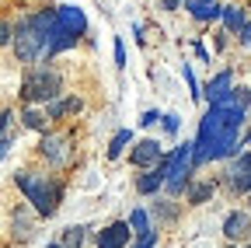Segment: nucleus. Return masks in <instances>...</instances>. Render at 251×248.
Instances as JSON below:
<instances>
[{"instance_id":"nucleus-14","label":"nucleus","mask_w":251,"mask_h":248,"mask_svg":"<svg viewBox=\"0 0 251 248\" xmlns=\"http://www.w3.org/2000/svg\"><path fill=\"white\" fill-rule=\"evenodd\" d=\"M56 11H59V25H63V28H70L74 35H84V32H87V18H84L80 7L63 4V7H56Z\"/></svg>"},{"instance_id":"nucleus-31","label":"nucleus","mask_w":251,"mask_h":248,"mask_svg":"<svg viewBox=\"0 0 251 248\" xmlns=\"http://www.w3.org/2000/svg\"><path fill=\"white\" fill-rule=\"evenodd\" d=\"M49 248H63V245H59V241H52V245H49Z\"/></svg>"},{"instance_id":"nucleus-12","label":"nucleus","mask_w":251,"mask_h":248,"mask_svg":"<svg viewBox=\"0 0 251 248\" xmlns=\"http://www.w3.org/2000/svg\"><path fill=\"white\" fill-rule=\"evenodd\" d=\"M77 39H80V35H74L70 28H63V25L56 21V25L49 28V46H46V59H52V56H56V53H63V49H70V46H74Z\"/></svg>"},{"instance_id":"nucleus-34","label":"nucleus","mask_w":251,"mask_h":248,"mask_svg":"<svg viewBox=\"0 0 251 248\" xmlns=\"http://www.w3.org/2000/svg\"><path fill=\"white\" fill-rule=\"evenodd\" d=\"M227 248H234V245H227Z\"/></svg>"},{"instance_id":"nucleus-29","label":"nucleus","mask_w":251,"mask_h":248,"mask_svg":"<svg viewBox=\"0 0 251 248\" xmlns=\"http://www.w3.org/2000/svg\"><path fill=\"white\" fill-rule=\"evenodd\" d=\"M161 7H164V11H178V7H181V0H161Z\"/></svg>"},{"instance_id":"nucleus-16","label":"nucleus","mask_w":251,"mask_h":248,"mask_svg":"<svg viewBox=\"0 0 251 248\" xmlns=\"http://www.w3.org/2000/svg\"><path fill=\"white\" fill-rule=\"evenodd\" d=\"M84 109V102L80 98H63V102H49L46 105V115L49 119H59V115H67V112H80Z\"/></svg>"},{"instance_id":"nucleus-28","label":"nucleus","mask_w":251,"mask_h":248,"mask_svg":"<svg viewBox=\"0 0 251 248\" xmlns=\"http://www.w3.org/2000/svg\"><path fill=\"white\" fill-rule=\"evenodd\" d=\"M178 126H181L178 115H164V130H168V133H178Z\"/></svg>"},{"instance_id":"nucleus-9","label":"nucleus","mask_w":251,"mask_h":248,"mask_svg":"<svg viewBox=\"0 0 251 248\" xmlns=\"http://www.w3.org/2000/svg\"><path fill=\"white\" fill-rule=\"evenodd\" d=\"M230 95H234V74H230V70H220V74L202 87V98H206L209 105H220V102L230 98Z\"/></svg>"},{"instance_id":"nucleus-21","label":"nucleus","mask_w":251,"mask_h":248,"mask_svg":"<svg viewBox=\"0 0 251 248\" xmlns=\"http://www.w3.org/2000/svg\"><path fill=\"white\" fill-rule=\"evenodd\" d=\"M224 25L230 28V32H244V25H248V21H244V11H241V7H227V11H224Z\"/></svg>"},{"instance_id":"nucleus-20","label":"nucleus","mask_w":251,"mask_h":248,"mask_svg":"<svg viewBox=\"0 0 251 248\" xmlns=\"http://www.w3.org/2000/svg\"><path fill=\"white\" fill-rule=\"evenodd\" d=\"M213 189H216V185H213V182H202V185H192V189H188V203H192V206H199V203H206V199L213 196Z\"/></svg>"},{"instance_id":"nucleus-11","label":"nucleus","mask_w":251,"mask_h":248,"mask_svg":"<svg viewBox=\"0 0 251 248\" xmlns=\"http://www.w3.org/2000/svg\"><path fill=\"white\" fill-rule=\"evenodd\" d=\"M161 147H157V140H140L133 150H129V165L136 168H150V165H161Z\"/></svg>"},{"instance_id":"nucleus-5","label":"nucleus","mask_w":251,"mask_h":248,"mask_svg":"<svg viewBox=\"0 0 251 248\" xmlns=\"http://www.w3.org/2000/svg\"><path fill=\"white\" fill-rule=\"evenodd\" d=\"M175 165H171V175H168V196H181L185 193V185H188V175L196 171V143H178L175 150Z\"/></svg>"},{"instance_id":"nucleus-13","label":"nucleus","mask_w":251,"mask_h":248,"mask_svg":"<svg viewBox=\"0 0 251 248\" xmlns=\"http://www.w3.org/2000/svg\"><path fill=\"white\" fill-rule=\"evenodd\" d=\"M224 234H227V241L248 238V234H251V217H248V213H241V210L227 213V220H224Z\"/></svg>"},{"instance_id":"nucleus-32","label":"nucleus","mask_w":251,"mask_h":248,"mask_svg":"<svg viewBox=\"0 0 251 248\" xmlns=\"http://www.w3.org/2000/svg\"><path fill=\"white\" fill-rule=\"evenodd\" d=\"M199 4H213V0H199Z\"/></svg>"},{"instance_id":"nucleus-25","label":"nucleus","mask_w":251,"mask_h":248,"mask_svg":"<svg viewBox=\"0 0 251 248\" xmlns=\"http://www.w3.org/2000/svg\"><path fill=\"white\" fill-rule=\"evenodd\" d=\"M115 67L119 70L126 67V46H122V39H115Z\"/></svg>"},{"instance_id":"nucleus-24","label":"nucleus","mask_w":251,"mask_h":248,"mask_svg":"<svg viewBox=\"0 0 251 248\" xmlns=\"http://www.w3.org/2000/svg\"><path fill=\"white\" fill-rule=\"evenodd\" d=\"M153 245H157V231H150V234L136 238V245H133V248H153Z\"/></svg>"},{"instance_id":"nucleus-7","label":"nucleus","mask_w":251,"mask_h":248,"mask_svg":"<svg viewBox=\"0 0 251 248\" xmlns=\"http://www.w3.org/2000/svg\"><path fill=\"white\" fill-rule=\"evenodd\" d=\"M227 185L237 196H251V154H237L227 168Z\"/></svg>"},{"instance_id":"nucleus-30","label":"nucleus","mask_w":251,"mask_h":248,"mask_svg":"<svg viewBox=\"0 0 251 248\" xmlns=\"http://www.w3.org/2000/svg\"><path fill=\"white\" fill-rule=\"evenodd\" d=\"M241 42H244V46H251V21L244 25V32H241Z\"/></svg>"},{"instance_id":"nucleus-4","label":"nucleus","mask_w":251,"mask_h":248,"mask_svg":"<svg viewBox=\"0 0 251 248\" xmlns=\"http://www.w3.org/2000/svg\"><path fill=\"white\" fill-rule=\"evenodd\" d=\"M11 46H14V56L21 63H35L39 56H46L49 35H46V28H39L35 18H25V21H18V32H14Z\"/></svg>"},{"instance_id":"nucleus-15","label":"nucleus","mask_w":251,"mask_h":248,"mask_svg":"<svg viewBox=\"0 0 251 248\" xmlns=\"http://www.w3.org/2000/svg\"><path fill=\"white\" fill-rule=\"evenodd\" d=\"M188 14H192L196 21H216V18H224V4H216V0H213V4H199V0H188Z\"/></svg>"},{"instance_id":"nucleus-18","label":"nucleus","mask_w":251,"mask_h":248,"mask_svg":"<svg viewBox=\"0 0 251 248\" xmlns=\"http://www.w3.org/2000/svg\"><path fill=\"white\" fill-rule=\"evenodd\" d=\"M126 143H133V130H119L108 143V158H119V154L126 150Z\"/></svg>"},{"instance_id":"nucleus-22","label":"nucleus","mask_w":251,"mask_h":248,"mask_svg":"<svg viewBox=\"0 0 251 248\" xmlns=\"http://www.w3.org/2000/svg\"><path fill=\"white\" fill-rule=\"evenodd\" d=\"M84 231H87V227H80V224H77V227H67V231H63V241H59V245H63V248H80Z\"/></svg>"},{"instance_id":"nucleus-8","label":"nucleus","mask_w":251,"mask_h":248,"mask_svg":"<svg viewBox=\"0 0 251 248\" xmlns=\"http://www.w3.org/2000/svg\"><path fill=\"white\" fill-rule=\"evenodd\" d=\"M39 150H42V158H46L49 165H67V161H70V154H74L67 133H59V137H42Z\"/></svg>"},{"instance_id":"nucleus-2","label":"nucleus","mask_w":251,"mask_h":248,"mask_svg":"<svg viewBox=\"0 0 251 248\" xmlns=\"http://www.w3.org/2000/svg\"><path fill=\"white\" fill-rule=\"evenodd\" d=\"M14 182H18V189L25 193V199L35 203V210L42 217L56 213V206H59V182H52L49 175H39V171H18Z\"/></svg>"},{"instance_id":"nucleus-6","label":"nucleus","mask_w":251,"mask_h":248,"mask_svg":"<svg viewBox=\"0 0 251 248\" xmlns=\"http://www.w3.org/2000/svg\"><path fill=\"white\" fill-rule=\"evenodd\" d=\"M171 165H175V154H164L161 165H153L147 175L136 178V193H140V196H153L157 189H164V185H168V175H171Z\"/></svg>"},{"instance_id":"nucleus-26","label":"nucleus","mask_w":251,"mask_h":248,"mask_svg":"<svg viewBox=\"0 0 251 248\" xmlns=\"http://www.w3.org/2000/svg\"><path fill=\"white\" fill-rule=\"evenodd\" d=\"M157 119H164V115L150 109V112H143V119H140V126H153V122H157Z\"/></svg>"},{"instance_id":"nucleus-17","label":"nucleus","mask_w":251,"mask_h":248,"mask_svg":"<svg viewBox=\"0 0 251 248\" xmlns=\"http://www.w3.org/2000/svg\"><path fill=\"white\" fill-rule=\"evenodd\" d=\"M25 126L28 130H39V133H46V122H49V115L46 112H39V109H25Z\"/></svg>"},{"instance_id":"nucleus-10","label":"nucleus","mask_w":251,"mask_h":248,"mask_svg":"<svg viewBox=\"0 0 251 248\" xmlns=\"http://www.w3.org/2000/svg\"><path fill=\"white\" fill-rule=\"evenodd\" d=\"M129 238H133V227L126 224V220H115L105 231H98V248H126Z\"/></svg>"},{"instance_id":"nucleus-27","label":"nucleus","mask_w":251,"mask_h":248,"mask_svg":"<svg viewBox=\"0 0 251 248\" xmlns=\"http://www.w3.org/2000/svg\"><path fill=\"white\" fill-rule=\"evenodd\" d=\"M28 234H31V231H28V224H25V220H14V238H21V241H25Z\"/></svg>"},{"instance_id":"nucleus-19","label":"nucleus","mask_w":251,"mask_h":248,"mask_svg":"<svg viewBox=\"0 0 251 248\" xmlns=\"http://www.w3.org/2000/svg\"><path fill=\"white\" fill-rule=\"evenodd\" d=\"M129 227H133V234L136 238H143V234H150V220H147V213L136 206L133 213H129Z\"/></svg>"},{"instance_id":"nucleus-33","label":"nucleus","mask_w":251,"mask_h":248,"mask_svg":"<svg viewBox=\"0 0 251 248\" xmlns=\"http://www.w3.org/2000/svg\"><path fill=\"white\" fill-rule=\"evenodd\" d=\"M244 248H251V241H248V245H244Z\"/></svg>"},{"instance_id":"nucleus-23","label":"nucleus","mask_w":251,"mask_h":248,"mask_svg":"<svg viewBox=\"0 0 251 248\" xmlns=\"http://www.w3.org/2000/svg\"><path fill=\"white\" fill-rule=\"evenodd\" d=\"M181 77H185V84H188V91H192V98L199 102V98H202V87H199V81H196V74H192V67H188V63L181 67Z\"/></svg>"},{"instance_id":"nucleus-1","label":"nucleus","mask_w":251,"mask_h":248,"mask_svg":"<svg viewBox=\"0 0 251 248\" xmlns=\"http://www.w3.org/2000/svg\"><path fill=\"white\" fill-rule=\"evenodd\" d=\"M241 126H244V105L237 98H224L220 105H209L206 115L199 119V133H196V168L216 158H234L241 147Z\"/></svg>"},{"instance_id":"nucleus-3","label":"nucleus","mask_w":251,"mask_h":248,"mask_svg":"<svg viewBox=\"0 0 251 248\" xmlns=\"http://www.w3.org/2000/svg\"><path fill=\"white\" fill-rule=\"evenodd\" d=\"M59 87H63V81H59V74L52 67H35V70H28L25 81H21V98L28 105H39V102L46 105V102H52L59 95Z\"/></svg>"},{"instance_id":"nucleus-35","label":"nucleus","mask_w":251,"mask_h":248,"mask_svg":"<svg viewBox=\"0 0 251 248\" xmlns=\"http://www.w3.org/2000/svg\"><path fill=\"white\" fill-rule=\"evenodd\" d=\"M248 199H251V196H248Z\"/></svg>"}]
</instances>
